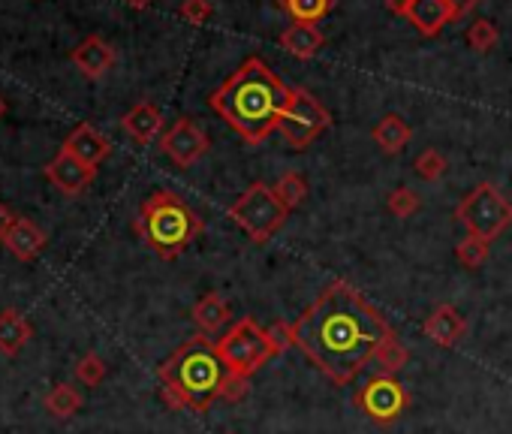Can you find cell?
Listing matches in <instances>:
<instances>
[{
    "mask_svg": "<svg viewBox=\"0 0 512 434\" xmlns=\"http://www.w3.org/2000/svg\"><path fill=\"white\" fill-rule=\"evenodd\" d=\"M335 7V0H281V10L302 25H317Z\"/></svg>",
    "mask_w": 512,
    "mask_h": 434,
    "instance_id": "22",
    "label": "cell"
},
{
    "mask_svg": "<svg viewBox=\"0 0 512 434\" xmlns=\"http://www.w3.org/2000/svg\"><path fill=\"white\" fill-rule=\"evenodd\" d=\"M446 157L437 151V148H425L419 157H416V172H419V178H425V181H437L443 172H446Z\"/></svg>",
    "mask_w": 512,
    "mask_h": 434,
    "instance_id": "29",
    "label": "cell"
},
{
    "mask_svg": "<svg viewBox=\"0 0 512 434\" xmlns=\"http://www.w3.org/2000/svg\"><path fill=\"white\" fill-rule=\"evenodd\" d=\"M332 124L329 109L308 91V88H293L290 103L278 121V130L284 142L296 151H305L317 136H323Z\"/></svg>",
    "mask_w": 512,
    "mask_h": 434,
    "instance_id": "8",
    "label": "cell"
},
{
    "mask_svg": "<svg viewBox=\"0 0 512 434\" xmlns=\"http://www.w3.org/2000/svg\"><path fill=\"white\" fill-rule=\"evenodd\" d=\"M497 43H500V31H497V25H494V22L479 19V22H473V25H470V31H467V46H470L473 52L485 55V52H491Z\"/></svg>",
    "mask_w": 512,
    "mask_h": 434,
    "instance_id": "26",
    "label": "cell"
},
{
    "mask_svg": "<svg viewBox=\"0 0 512 434\" xmlns=\"http://www.w3.org/2000/svg\"><path fill=\"white\" fill-rule=\"evenodd\" d=\"M217 353H220L226 371L232 377H241V380H250L266 362L281 356L272 335H269V329H263L253 317L235 320L223 332V338L217 341Z\"/></svg>",
    "mask_w": 512,
    "mask_h": 434,
    "instance_id": "5",
    "label": "cell"
},
{
    "mask_svg": "<svg viewBox=\"0 0 512 434\" xmlns=\"http://www.w3.org/2000/svg\"><path fill=\"white\" fill-rule=\"evenodd\" d=\"M214 7H211V0H184L181 4V19L187 25H205L211 19Z\"/></svg>",
    "mask_w": 512,
    "mask_h": 434,
    "instance_id": "31",
    "label": "cell"
},
{
    "mask_svg": "<svg viewBox=\"0 0 512 434\" xmlns=\"http://www.w3.org/2000/svg\"><path fill=\"white\" fill-rule=\"evenodd\" d=\"M28 341H31V323L19 311L0 314V353L16 356L28 347Z\"/></svg>",
    "mask_w": 512,
    "mask_h": 434,
    "instance_id": "20",
    "label": "cell"
},
{
    "mask_svg": "<svg viewBox=\"0 0 512 434\" xmlns=\"http://www.w3.org/2000/svg\"><path fill=\"white\" fill-rule=\"evenodd\" d=\"M82 407V392L70 383H58L49 395H46V410L55 416V419H70L76 416Z\"/></svg>",
    "mask_w": 512,
    "mask_h": 434,
    "instance_id": "23",
    "label": "cell"
},
{
    "mask_svg": "<svg viewBox=\"0 0 512 434\" xmlns=\"http://www.w3.org/2000/svg\"><path fill=\"white\" fill-rule=\"evenodd\" d=\"M275 193H278V199L293 211V208H299V205L308 199V181H305L299 172H284V175L278 178V184H275Z\"/></svg>",
    "mask_w": 512,
    "mask_h": 434,
    "instance_id": "24",
    "label": "cell"
},
{
    "mask_svg": "<svg viewBox=\"0 0 512 434\" xmlns=\"http://www.w3.org/2000/svg\"><path fill=\"white\" fill-rule=\"evenodd\" d=\"M269 335H272L278 353H287L290 347H296V344H293V323H272V326H269Z\"/></svg>",
    "mask_w": 512,
    "mask_h": 434,
    "instance_id": "32",
    "label": "cell"
},
{
    "mask_svg": "<svg viewBox=\"0 0 512 434\" xmlns=\"http://www.w3.org/2000/svg\"><path fill=\"white\" fill-rule=\"evenodd\" d=\"M4 248L16 260L31 263L46 251V233L34 221H28V217H13V224H10V230L4 236Z\"/></svg>",
    "mask_w": 512,
    "mask_h": 434,
    "instance_id": "13",
    "label": "cell"
},
{
    "mask_svg": "<svg viewBox=\"0 0 512 434\" xmlns=\"http://www.w3.org/2000/svg\"><path fill=\"white\" fill-rule=\"evenodd\" d=\"M190 314H193V323H196V329L202 335H214V332H220L223 326L232 323V308H229V302L220 293H205L193 305Z\"/></svg>",
    "mask_w": 512,
    "mask_h": 434,
    "instance_id": "18",
    "label": "cell"
},
{
    "mask_svg": "<svg viewBox=\"0 0 512 434\" xmlns=\"http://www.w3.org/2000/svg\"><path fill=\"white\" fill-rule=\"evenodd\" d=\"M4 115H7V100L0 97V118H4Z\"/></svg>",
    "mask_w": 512,
    "mask_h": 434,
    "instance_id": "37",
    "label": "cell"
},
{
    "mask_svg": "<svg viewBox=\"0 0 512 434\" xmlns=\"http://www.w3.org/2000/svg\"><path fill=\"white\" fill-rule=\"evenodd\" d=\"M76 380L82 386H100L106 380V362L97 353H88L76 362Z\"/></svg>",
    "mask_w": 512,
    "mask_h": 434,
    "instance_id": "28",
    "label": "cell"
},
{
    "mask_svg": "<svg viewBox=\"0 0 512 434\" xmlns=\"http://www.w3.org/2000/svg\"><path fill=\"white\" fill-rule=\"evenodd\" d=\"M64 151L73 154V157H79V160L88 163V166H100V163L112 154V142H109L97 127L79 124V127L67 136Z\"/></svg>",
    "mask_w": 512,
    "mask_h": 434,
    "instance_id": "15",
    "label": "cell"
},
{
    "mask_svg": "<svg viewBox=\"0 0 512 434\" xmlns=\"http://www.w3.org/2000/svg\"><path fill=\"white\" fill-rule=\"evenodd\" d=\"M127 4H130L133 10H145V7L151 4V0H127Z\"/></svg>",
    "mask_w": 512,
    "mask_h": 434,
    "instance_id": "36",
    "label": "cell"
},
{
    "mask_svg": "<svg viewBox=\"0 0 512 434\" xmlns=\"http://www.w3.org/2000/svg\"><path fill=\"white\" fill-rule=\"evenodd\" d=\"M488 254H491L488 242L479 239V236H473V233H467V236L455 245V257H458V263H461L464 269H479V266H485Z\"/></svg>",
    "mask_w": 512,
    "mask_h": 434,
    "instance_id": "25",
    "label": "cell"
},
{
    "mask_svg": "<svg viewBox=\"0 0 512 434\" xmlns=\"http://www.w3.org/2000/svg\"><path fill=\"white\" fill-rule=\"evenodd\" d=\"M422 332H425V338H428L434 347L452 350V347L461 344V338H464V332H467V320H464V314H461L455 305L443 302V305H437V308L425 317Z\"/></svg>",
    "mask_w": 512,
    "mask_h": 434,
    "instance_id": "12",
    "label": "cell"
},
{
    "mask_svg": "<svg viewBox=\"0 0 512 434\" xmlns=\"http://www.w3.org/2000/svg\"><path fill=\"white\" fill-rule=\"evenodd\" d=\"M73 64L85 79H103L115 67V49L103 37H88L73 49Z\"/></svg>",
    "mask_w": 512,
    "mask_h": 434,
    "instance_id": "14",
    "label": "cell"
},
{
    "mask_svg": "<svg viewBox=\"0 0 512 434\" xmlns=\"http://www.w3.org/2000/svg\"><path fill=\"white\" fill-rule=\"evenodd\" d=\"M229 217L256 245H266L287 224L290 208L278 199L275 187L256 181L229 205Z\"/></svg>",
    "mask_w": 512,
    "mask_h": 434,
    "instance_id": "6",
    "label": "cell"
},
{
    "mask_svg": "<svg viewBox=\"0 0 512 434\" xmlns=\"http://www.w3.org/2000/svg\"><path fill=\"white\" fill-rule=\"evenodd\" d=\"M10 224H13V214L7 211V205L0 202V242H4V236H7V230H10Z\"/></svg>",
    "mask_w": 512,
    "mask_h": 434,
    "instance_id": "34",
    "label": "cell"
},
{
    "mask_svg": "<svg viewBox=\"0 0 512 434\" xmlns=\"http://www.w3.org/2000/svg\"><path fill=\"white\" fill-rule=\"evenodd\" d=\"M121 130L133 139V142H139V145H148V142H154L157 136H160V130H163V112L154 106V103H136L124 118H121Z\"/></svg>",
    "mask_w": 512,
    "mask_h": 434,
    "instance_id": "16",
    "label": "cell"
},
{
    "mask_svg": "<svg viewBox=\"0 0 512 434\" xmlns=\"http://www.w3.org/2000/svg\"><path fill=\"white\" fill-rule=\"evenodd\" d=\"M208 136H205V130L196 124V121H190V118H178L163 136H160V151L175 163V166H181V169H187V166H193L196 160H202L205 154H208Z\"/></svg>",
    "mask_w": 512,
    "mask_h": 434,
    "instance_id": "10",
    "label": "cell"
},
{
    "mask_svg": "<svg viewBox=\"0 0 512 434\" xmlns=\"http://www.w3.org/2000/svg\"><path fill=\"white\" fill-rule=\"evenodd\" d=\"M46 178L61 190V193H67V196H79V193H85L91 184H94V178H97V166H88V163H82L79 157H73V154H67L64 148L58 151V157L55 160H49L46 163Z\"/></svg>",
    "mask_w": 512,
    "mask_h": 434,
    "instance_id": "11",
    "label": "cell"
},
{
    "mask_svg": "<svg viewBox=\"0 0 512 434\" xmlns=\"http://www.w3.org/2000/svg\"><path fill=\"white\" fill-rule=\"evenodd\" d=\"M452 10L446 0H410L407 10V22L422 34V37H437L449 22H452Z\"/></svg>",
    "mask_w": 512,
    "mask_h": 434,
    "instance_id": "17",
    "label": "cell"
},
{
    "mask_svg": "<svg viewBox=\"0 0 512 434\" xmlns=\"http://www.w3.org/2000/svg\"><path fill=\"white\" fill-rule=\"evenodd\" d=\"M446 4H449L452 16H455V19H461V16H467L470 10H476V7H479V0H446Z\"/></svg>",
    "mask_w": 512,
    "mask_h": 434,
    "instance_id": "33",
    "label": "cell"
},
{
    "mask_svg": "<svg viewBox=\"0 0 512 434\" xmlns=\"http://www.w3.org/2000/svg\"><path fill=\"white\" fill-rule=\"evenodd\" d=\"M290 88L269 70L266 61L247 58L211 97L208 106L250 145L266 142L290 103Z\"/></svg>",
    "mask_w": 512,
    "mask_h": 434,
    "instance_id": "2",
    "label": "cell"
},
{
    "mask_svg": "<svg viewBox=\"0 0 512 434\" xmlns=\"http://www.w3.org/2000/svg\"><path fill=\"white\" fill-rule=\"evenodd\" d=\"M371 136H374V142L380 145V151H386V154H401L404 148H407V142H410V127H407V121L401 118V115H386V118H380L377 121V127L371 130Z\"/></svg>",
    "mask_w": 512,
    "mask_h": 434,
    "instance_id": "21",
    "label": "cell"
},
{
    "mask_svg": "<svg viewBox=\"0 0 512 434\" xmlns=\"http://www.w3.org/2000/svg\"><path fill=\"white\" fill-rule=\"evenodd\" d=\"M133 227L160 260H178L202 233V217L178 193L157 190L142 202Z\"/></svg>",
    "mask_w": 512,
    "mask_h": 434,
    "instance_id": "4",
    "label": "cell"
},
{
    "mask_svg": "<svg viewBox=\"0 0 512 434\" xmlns=\"http://www.w3.org/2000/svg\"><path fill=\"white\" fill-rule=\"evenodd\" d=\"M281 49L290 52L299 61H311L320 49H323V34L314 25H302L293 22L284 34H281Z\"/></svg>",
    "mask_w": 512,
    "mask_h": 434,
    "instance_id": "19",
    "label": "cell"
},
{
    "mask_svg": "<svg viewBox=\"0 0 512 434\" xmlns=\"http://www.w3.org/2000/svg\"><path fill=\"white\" fill-rule=\"evenodd\" d=\"M386 317L347 281L329 284L293 323V344L335 386H347L392 338Z\"/></svg>",
    "mask_w": 512,
    "mask_h": 434,
    "instance_id": "1",
    "label": "cell"
},
{
    "mask_svg": "<svg viewBox=\"0 0 512 434\" xmlns=\"http://www.w3.org/2000/svg\"><path fill=\"white\" fill-rule=\"evenodd\" d=\"M356 407L380 428H389L392 422L401 419V413L410 404V392L404 389V383L395 374H374L368 377V383L356 392Z\"/></svg>",
    "mask_w": 512,
    "mask_h": 434,
    "instance_id": "9",
    "label": "cell"
},
{
    "mask_svg": "<svg viewBox=\"0 0 512 434\" xmlns=\"http://www.w3.org/2000/svg\"><path fill=\"white\" fill-rule=\"evenodd\" d=\"M419 208H422V202H419L416 190H410V187H395V190L389 193V211H392L395 217H413Z\"/></svg>",
    "mask_w": 512,
    "mask_h": 434,
    "instance_id": "30",
    "label": "cell"
},
{
    "mask_svg": "<svg viewBox=\"0 0 512 434\" xmlns=\"http://www.w3.org/2000/svg\"><path fill=\"white\" fill-rule=\"evenodd\" d=\"M374 362L380 365L383 374H398V371L407 365V347L398 341V335H392V338L380 347V353H377Z\"/></svg>",
    "mask_w": 512,
    "mask_h": 434,
    "instance_id": "27",
    "label": "cell"
},
{
    "mask_svg": "<svg viewBox=\"0 0 512 434\" xmlns=\"http://www.w3.org/2000/svg\"><path fill=\"white\" fill-rule=\"evenodd\" d=\"M386 10H389V13H395V16H404V19H407L410 0H386Z\"/></svg>",
    "mask_w": 512,
    "mask_h": 434,
    "instance_id": "35",
    "label": "cell"
},
{
    "mask_svg": "<svg viewBox=\"0 0 512 434\" xmlns=\"http://www.w3.org/2000/svg\"><path fill=\"white\" fill-rule=\"evenodd\" d=\"M160 392L169 407L205 413L217 398H223L229 371L217 353V341L208 335L187 338L160 368Z\"/></svg>",
    "mask_w": 512,
    "mask_h": 434,
    "instance_id": "3",
    "label": "cell"
},
{
    "mask_svg": "<svg viewBox=\"0 0 512 434\" xmlns=\"http://www.w3.org/2000/svg\"><path fill=\"white\" fill-rule=\"evenodd\" d=\"M458 224L467 227V233L494 242L503 230L512 227V202L488 181L476 184L455 208Z\"/></svg>",
    "mask_w": 512,
    "mask_h": 434,
    "instance_id": "7",
    "label": "cell"
}]
</instances>
